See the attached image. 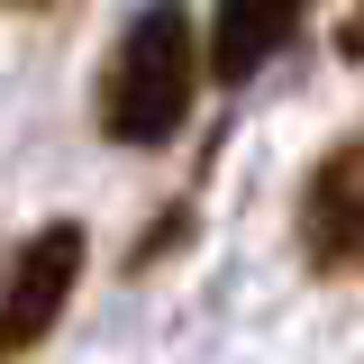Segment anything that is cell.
I'll list each match as a JSON object with an SVG mask.
<instances>
[{
	"instance_id": "6da1fadb",
	"label": "cell",
	"mask_w": 364,
	"mask_h": 364,
	"mask_svg": "<svg viewBox=\"0 0 364 364\" xmlns=\"http://www.w3.org/2000/svg\"><path fill=\"white\" fill-rule=\"evenodd\" d=\"M200 73H210V46L191 28V9L182 0H146L119 28L109 64H100V136L109 146H164L191 119Z\"/></svg>"
},
{
	"instance_id": "7a4b0ae2",
	"label": "cell",
	"mask_w": 364,
	"mask_h": 364,
	"mask_svg": "<svg viewBox=\"0 0 364 364\" xmlns=\"http://www.w3.org/2000/svg\"><path fill=\"white\" fill-rule=\"evenodd\" d=\"M73 282H82V228L73 219L37 228V237L0 264V364H28L46 346V328L64 318Z\"/></svg>"
},
{
	"instance_id": "3957f363",
	"label": "cell",
	"mask_w": 364,
	"mask_h": 364,
	"mask_svg": "<svg viewBox=\"0 0 364 364\" xmlns=\"http://www.w3.org/2000/svg\"><path fill=\"white\" fill-rule=\"evenodd\" d=\"M301 255L318 273H364V119L346 146L318 155L310 191H301Z\"/></svg>"
},
{
	"instance_id": "277c9868",
	"label": "cell",
	"mask_w": 364,
	"mask_h": 364,
	"mask_svg": "<svg viewBox=\"0 0 364 364\" xmlns=\"http://www.w3.org/2000/svg\"><path fill=\"white\" fill-rule=\"evenodd\" d=\"M318 0H219L210 9V73L219 82H255L282 46L310 28Z\"/></svg>"
},
{
	"instance_id": "5b68a950",
	"label": "cell",
	"mask_w": 364,
	"mask_h": 364,
	"mask_svg": "<svg viewBox=\"0 0 364 364\" xmlns=\"http://www.w3.org/2000/svg\"><path fill=\"white\" fill-rule=\"evenodd\" d=\"M337 55H346V64H364V0L337 18Z\"/></svg>"
},
{
	"instance_id": "8992f818",
	"label": "cell",
	"mask_w": 364,
	"mask_h": 364,
	"mask_svg": "<svg viewBox=\"0 0 364 364\" xmlns=\"http://www.w3.org/2000/svg\"><path fill=\"white\" fill-rule=\"evenodd\" d=\"M9 9H64V0H9Z\"/></svg>"
}]
</instances>
